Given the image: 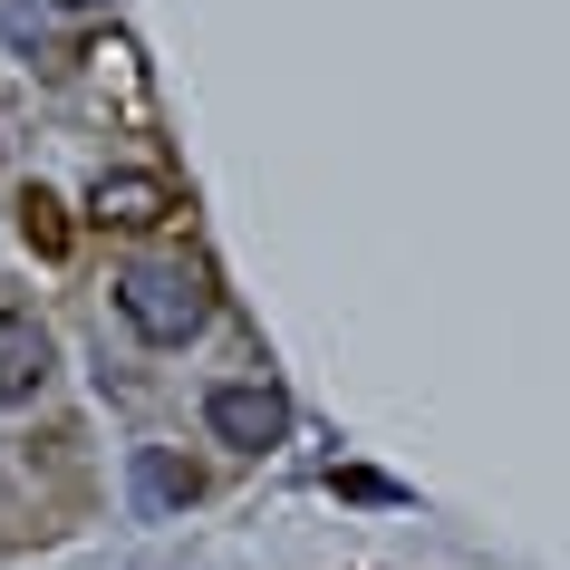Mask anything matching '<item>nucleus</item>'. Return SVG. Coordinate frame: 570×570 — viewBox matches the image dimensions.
<instances>
[{"label": "nucleus", "mask_w": 570, "mask_h": 570, "mask_svg": "<svg viewBox=\"0 0 570 570\" xmlns=\"http://www.w3.org/2000/svg\"><path fill=\"white\" fill-rule=\"evenodd\" d=\"M204 425H213L233 454H271V445H291V396L262 387V377H233V387L204 396Z\"/></svg>", "instance_id": "nucleus-2"}, {"label": "nucleus", "mask_w": 570, "mask_h": 570, "mask_svg": "<svg viewBox=\"0 0 570 570\" xmlns=\"http://www.w3.org/2000/svg\"><path fill=\"white\" fill-rule=\"evenodd\" d=\"M194 493H204V474H194L175 445H136V503L146 512H184Z\"/></svg>", "instance_id": "nucleus-5"}, {"label": "nucleus", "mask_w": 570, "mask_h": 570, "mask_svg": "<svg viewBox=\"0 0 570 570\" xmlns=\"http://www.w3.org/2000/svg\"><path fill=\"white\" fill-rule=\"evenodd\" d=\"M117 320L146 338V348H184V338H204L213 291H204L194 262H126L117 271Z\"/></svg>", "instance_id": "nucleus-1"}, {"label": "nucleus", "mask_w": 570, "mask_h": 570, "mask_svg": "<svg viewBox=\"0 0 570 570\" xmlns=\"http://www.w3.org/2000/svg\"><path fill=\"white\" fill-rule=\"evenodd\" d=\"M165 175H97V194H88V213L107 223V233H146V223H165Z\"/></svg>", "instance_id": "nucleus-4"}, {"label": "nucleus", "mask_w": 570, "mask_h": 570, "mask_svg": "<svg viewBox=\"0 0 570 570\" xmlns=\"http://www.w3.org/2000/svg\"><path fill=\"white\" fill-rule=\"evenodd\" d=\"M59 367V338L39 330L30 309H0V406H30Z\"/></svg>", "instance_id": "nucleus-3"}, {"label": "nucleus", "mask_w": 570, "mask_h": 570, "mask_svg": "<svg viewBox=\"0 0 570 570\" xmlns=\"http://www.w3.org/2000/svg\"><path fill=\"white\" fill-rule=\"evenodd\" d=\"M20 233H30L39 252L59 262V252H68V213H59V194H39V184H30V204H20Z\"/></svg>", "instance_id": "nucleus-6"}, {"label": "nucleus", "mask_w": 570, "mask_h": 570, "mask_svg": "<svg viewBox=\"0 0 570 570\" xmlns=\"http://www.w3.org/2000/svg\"><path fill=\"white\" fill-rule=\"evenodd\" d=\"M49 10H107V0H49Z\"/></svg>", "instance_id": "nucleus-7"}]
</instances>
